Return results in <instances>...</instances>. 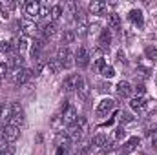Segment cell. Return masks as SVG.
Listing matches in <instances>:
<instances>
[{"label":"cell","mask_w":157,"mask_h":155,"mask_svg":"<svg viewBox=\"0 0 157 155\" xmlns=\"http://www.w3.org/2000/svg\"><path fill=\"white\" fill-rule=\"evenodd\" d=\"M86 130H88V122H86V119H84V117H78L75 124L68 126V131H66V133H68V137H70L71 141L77 142L78 139L86 133Z\"/></svg>","instance_id":"cell-1"},{"label":"cell","mask_w":157,"mask_h":155,"mask_svg":"<svg viewBox=\"0 0 157 155\" xmlns=\"http://www.w3.org/2000/svg\"><path fill=\"white\" fill-rule=\"evenodd\" d=\"M57 60H59V64H60L64 70H70V68L75 64V55H73L66 46H62V47H59V51H57Z\"/></svg>","instance_id":"cell-2"},{"label":"cell","mask_w":157,"mask_h":155,"mask_svg":"<svg viewBox=\"0 0 157 155\" xmlns=\"http://www.w3.org/2000/svg\"><path fill=\"white\" fill-rule=\"evenodd\" d=\"M7 124L15 126V128H18V130H20V126L24 124V110H22V106H20L18 102H11V119H9Z\"/></svg>","instance_id":"cell-3"},{"label":"cell","mask_w":157,"mask_h":155,"mask_svg":"<svg viewBox=\"0 0 157 155\" xmlns=\"http://www.w3.org/2000/svg\"><path fill=\"white\" fill-rule=\"evenodd\" d=\"M0 137L6 141V142H15L18 137H20V130L18 128H15V126H11V124H4L2 126V130H0Z\"/></svg>","instance_id":"cell-4"},{"label":"cell","mask_w":157,"mask_h":155,"mask_svg":"<svg viewBox=\"0 0 157 155\" xmlns=\"http://www.w3.org/2000/svg\"><path fill=\"white\" fill-rule=\"evenodd\" d=\"M62 122L64 124H68V126H71V124H75L77 122V110L73 108V106H70L66 100H64V104H62Z\"/></svg>","instance_id":"cell-5"},{"label":"cell","mask_w":157,"mask_h":155,"mask_svg":"<svg viewBox=\"0 0 157 155\" xmlns=\"http://www.w3.org/2000/svg\"><path fill=\"white\" fill-rule=\"evenodd\" d=\"M31 75H33V71H31V70L22 68V70H18V71H13V73H11V80H13V84L22 86V84H26V82L31 78Z\"/></svg>","instance_id":"cell-6"},{"label":"cell","mask_w":157,"mask_h":155,"mask_svg":"<svg viewBox=\"0 0 157 155\" xmlns=\"http://www.w3.org/2000/svg\"><path fill=\"white\" fill-rule=\"evenodd\" d=\"M24 15H26V18H28V20H31V22H33V20L40 15V4H39V2H35V0L26 2V4H24Z\"/></svg>","instance_id":"cell-7"},{"label":"cell","mask_w":157,"mask_h":155,"mask_svg":"<svg viewBox=\"0 0 157 155\" xmlns=\"http://www.w3.org/2000/svg\"><path fill=\"white\" fill-rule=\"evenodd\" d=\"M113 108H115V100H113V99H102V100L97 104L95 113H97L99 117H104V115H108Z\"/></svg>","instance_id":"cell-8"},{"label":"cell","mask_w":157,"mask_h":155,"mask_svg":"<svg viewBox=\"0 0 157 155\" xmlns=\"http://www.w3.org/2000/svg\"><path fill=\"white\" fill-rule=\"evenodd\" d=\"M112 46V31L108 28H104L99 35V42H97V47H101L102 51H108Z\"/></svg>","instance_id":"cell-9"},{"label":"cell","mask_w":157,"mask_h":155,"mask_svg":"<svg viewBox=\"0 0 157 155\" xmlns=\"http://www.w3.org/2000/svg\"><path fill=\"white\" fill-rule=\"evenodd\" d=\"M75 64L78 68H88V64H90V53L84 46H80L75 53Z\"/></svg>","instance_id":"cell-10"},{"label":"cell","mask_w":157,"mask_h":155,"mask_svg":"<svg viewBox=\"0 0 157 155\" xmlns=\"http://www.w3.org/2000/svg\"><path fill=\"white\" fill-rule=\"evenodd\" d=\"M78 78H80V75H70V77H66V80L62 82V89H64L66 93H71V91H77Z\"/></svg>","instance_id":"cell-11"},{"label":"cell","mask_w":157,"mask_h":155,"mask_svg":"<svg viewBox=\"0 0 157 155\" xmlns=\"http://www.w3.org/2000/svg\"><path fill=\"white\" fill-rule=\"evenodd\" d=\"M139 142H141V139H139V137H132V139H128V141H126V142L122 144L121 155H128V153H132L133 150H137Z\"/></svg>","instance_id":"cell-12"},{"label":"cell","mask_w":157,"mask_h":155,"mask_svg":"<svg viewBox=\"0 0 157 155\" xmlns=\"http://www.w3.org/2000/svg\"><path fill=\"white\" fill-rule=\"evenodd\" d=\"M22 66H24L22 55H13V57H9V60H7V70H9V71H18V70H22Z\"/></svg>","instance_id":"cell-13"},{"label":"cell","mask_w":157,"mask_h":155,"mask_svg":"<svg viewBox=\"0 0 157 155\" xmlns=\"http://www.w3.org/2000/svg\"><path fill=\"white\" fill-rule=\"evenodd\" d=\"M115 89H117V95L121 99H130V95H132V86L126 80H121L117 86H115Z\"/></svg>","instance_id":"cell-14"},{"label":"cell","mask_w":157,"mask_h":155,"mask_svg":"<svg viewBox=\"0 0 157 155\" xmlns=\"http://www.w3.org/2000/svg\"><path fill=\"white\" fill-rule=\"evenodd\" d=\"M57 24L55 22H48V24H44L42 26V29H40V33H42V39L44 40H48V39H51V37H55L57 35Z\"/></svg>","instance_id":"cell-15"},{"label":"cell","mask_w":157,"mask_h":155,"mask_svg":"<svg viewBox=\"0 0 157 155\" xmlns=\"http://www.w3.org/2000/svg\"><path fill=\"white\" fill-rule=\"evenodd\" d=\"M44 47H46V40L42 39V37L33 42V46H31V59H33V60H39L40 53H42V49H44Z\"/></svg>","instance_id":"cell-16"},{"label":"cell","mask_w":157,"mask_h":155,"mask_svg":"<svg viewBox=\"0 0 157 155\" xmlns=\"http://www.w3.org/2000/svg\"><path fill=\"white\" fill-rule=\"evenodd\" d=\"M106 9H108V6L104 4V2H99V0H93L91 4H90V13L91 15H106Z\"/></svg>","instance_id":"cell-17"},{"label":"cell","mask_w":157,"mask_h":155,"mask_svg":"<svg viewBox=\"0 0 157 155\" xmlns=\"http://www.w3.org/2000/svg\"><path fill=\"white\" fill-rule=\"evenodd\" d=\"M130 108H132L133 112H137V113L144 112V110H146V99H144V97H133V99L130 100Z\"/></svg>","instance_id":"cell-18"},{"label":"cell","mask_w":157,"mask_h":155,"mask_svg":"<svg viewBox=\"0 0 157 155\" xmlns=\"http://www.w3.org/2000/svg\"><path fill=\"white\" fill-rule=\"evenodd\" d=\"M77 95H78V99H80V100H86V99H88V95H90V86H88V82L84 80V77L78 78Z\"/></svg>","instance_id":"cell-19"},{"label":"cell","mask_w":157,"mask_h":155,"mask_svg":"<svg viewBox=\"0 0 157 155\" xmlns=\"http://www.w3.org/2000/svg\"><path fill=\"white\" fill-rule=\"evenodd\" d=\"M128 18H130L135 26H139V28H143V24H144V17H143V11H141V9H132V11L128 13Z\"/></svg>","instance_id":"cell-20"},{"label":"cell","mask_w":157,"mask_h":155,"mask_svg":"<svg viewBox=\"0 0 157 155\" xmlns=\"http://www.w3.org/2000/svg\"><path fill=\"white\" fill-rule=\"evenodd\" d=\"M106 17H108V29H110V31L121 28V17H119L117 13H108Z\"/></svg>","instance_id":"cell-21"},{"label":"cell","mask_w":157,"mask_h":155,"mask_svg":"<svg viewBox=\"0 0 157 155\" xmlns=\"http://www.w3.org/2000/svg\"><path fill=\"white\" fill-rule=\"evenodd\" d=\"M20 28L24 29V35H35L37 33V24L31 22V20H22L20 22Z\"/></svg>","instance_id":"cell-22"},{"label":"cell","mask_w":157,"mask_h":155,"mask_svg":"<svg viewBox=\"0 0 157 155\" xmlns=\"http://www.w3.org/2000/svg\"><path fill=\"white\" fill-rule=\"evenodd\" d=\"M62 13H64V7L62 6H51V13H49V17H51V22H57L60 17H62Z\"/></svg>","instance_id":"cell-23"},{"label":"cell","mask_w":157,"mask_h":155,"mask_svg":"<svg viewBox=\"0 0 157 155\" xmlns=\"http://www.w3.org/2000/svg\"><path fill=\"white\" fill-rule=\"evenodd\" d=\"M75 39H77V33L73 29H64V33H62V44H73Z\"/></svg>","instance_id":"cell-24"},{"label":"cell","mask_w":157,"mask_h":155,"mask_svg":"<svg viewBox=\"0 0 157 155\" xmlns=\"http://www.w3.org/2000/svg\"><path fill=\"white\" fill-rule=\"evenodd\" d=\"M0 47H2V51H4V53H7V55H11V57H13V53L17 51V47H15V42H13V40H4Z\"/></svg>","instance_id":"cell-25"},{"label":"cell","mask_w":157,"mask_h":155,"mask_svg":"<svg viewBox=\"0 0 157 155\" xmlns=\"http://www.w3.org/2000/svg\"><path fill=\"white\" fill-rule=\"evenodd\" d=\"M48 70H49V73H59V71L62 70V66L59 64L57 59H49V60H48Z\"/></svg>","instance_id":"cell-26"},{"label":"cell","mask_w":157,"mask_h":155,"mask_svg":"<svg viewBox=\"0 0 157 155\" xmlns=\"http://www.w3.org/2000/svg\"><path fill=\"white\" fill-rule=\"evenodd\" d=\"M106 141H108L106 135H104V133H99V135H95V137L90 141V144H91V146H104Z\"/></svg>","instance_id":"cell-27"},{"label":"cell","mask_w":157,"mask_h":155,"mask_svg":"<svg viewBox=\"0 0 157 155\" xmlns=\"http://www.w3.org/2000/svg\"><path fill=\"white\" fill-rule=\"evenodd\" d=\"M144 55H146V59L155 60L157 59V47L155 46H146V47H144Z\"/></svg>","instance_id":"cell-28"},{"label":"cell","mask_w":157,"mask_h":155,"mask_svg":"<svg viewBox=\"0 0 157 155\" xmlns=\"http://www.w3.org/2000/svg\"><path fill=\"white\" fill-rule=\"evenodd\" d=\"M115 148H117V146H115V141H106V142H104V146L101 148V153H104V155L112 153Z\"/></svg>","instance_id":"cell-29"},{"label":"cell","mask_w":157,"mask_h":155,"mask_svg":"<svg viewBox=\"0 0 157 155\" xmlns=\"http://www.w3.org/2000/svg\"><path fill=\"white\" fill-rule=\"evenodd\" d=\"M15 47H17V51H24L26 47H28V39L26 37H20V39H15Z\"/></svg>","instance_id":"cell-30"},{"label":"cell","mask_w":157,"mask_h":155,"mask_svg":"<svg viewBox=\"0 0 157 155\" xmlns=\"http://www.w3.org/2000/svg\"><path fill=\"white\" fill-rule=\"evenodd\" d=\"M101 75L104 78H112V77H115V70H113V66H104L102 70H101Z\"/></svg>","instance_id":"cell-31"},{"label":"cell","mask_w":157,"mask_h":155,"mask_svg":"<svg viewBox=\"0 0 157 155\" xmlns=\"http://www.w3.org/2000/svg\"><path fill=\"white\" fill-rule=\"evenodd\" d=\"M37 64H35V70H33V75H40V71L44 70V66H48V62L44 60V57H40L39 60H35Z\"/></svg>","instance_id":"cell-32"},{"label":"cell","mask_w":157,"mask_h":155,"mask_svg":"<svg viewBox=\"0 0 157 155\" xmlns=\"http://www.w3.org/2000/svg\"><path fill=\"white\" fill-rule=\"evenodd\" d=\"M90 148H91V144H90V142H82V144L77 148V153L78 155H88V153H90Z\"/></svg>","instance_id":"cell-33"},{"label":"cell","mask_w":157,"mask_h":155,"mask_svg":"<svg viewBox=\"0 0 157 155\" xmlns=\"http://www.w3.org/2000/svg\"><path fill=\"white\" fill-rule=\"evenodd\" d=\"M110 82H104V80H101V82H97V89L101 91V93H106V91H110Z\"/></svg>","instance_id":"cell-34"},{"label":"cell","mask_w":157,"mask_h":155,"mask_svg":"<svg viewBox=\"0 0 157 155\" xmlns=\"http://www.w3.org/2000/svg\"><path fill=\"white\" fill-rule=\"evenodd\" d=\"M49 13H51V7L46 4V6H40V15L39 17H42V18H48L49 17Z\"/></svg>","instance_id":"cell-35"},{"label":"cell","mask_w":157,"mask_h":155,"mask_svg":"<svg viewBox=\"0 0 157 155\" xmlns=\"http://www.w3.org/2000/svg\"><path fill=\"white\" fill-rule=\"evenodd\" d=\"M104 66H106V60H104V59H95V64H93V68H95L99 73H101V70H102Z\"/></svg>","instance_id":"cell-36"},{"label":"cell","mask_w":157,"mask_h":155,"mask_svg":"<svg viewBox=\"0 0 157 155\" xmlns=\"http://www.w3.org/2000/svg\"><path fill=\"white\" fill-rule=\"evenodd\" d=\"M119 119H121V122H132V120H133L132 113H128V112H122V113L119 115Z\"/></svg>","instance_id":"cell-37"},{"label":"cell","mask_w":157,"mask_h":155,"mask_svg":"<svg viewBox=\"0 0 157 155\" xmlns=\"http://www.w3.org/2000/svg\"><path fill=\"white\" fill-rule=\"evenodd\" d=\"M124 135H126L124 128H122V126H119L117 130H115V141H119V139H124Z\"/></svg>","instance_id":"cell-38"},{"label":"cell","mask_w":157,"mask_h":155,"mask_svg":"<svg viewBox=\"0 0 157 155\" xmlns=\"http://www.w3.org/2000/svg\"><path fill=\"white\" fill-rule=\"evenodd\" d=\"M7 71H9V70H7V64H6V62H0V78L6 77Z\"/></svg>","instance_id":"cell-39"},{"label":"cell","mask_w":157,"mask_h":155,"mask_svg":"<svg viewBox=\"0 0 157 155\" xmlns=\"http://www.w3.org/2000/svg\"><path fill=\"white\" fill-rule=\"evenodd\" d=\"M135 91H137V97H143L144 91H146V89H144V84H137V86H135Z\"/></svg>","instance_id":"cell-40"},{"label":"cell","mask_w":157,"mask_h":155,"mask_svg":"<svg viewBox=\"0 0 157 155\" xmlns=\"http://www.w3.org/2000/svg\"><path fill=\"white\" fill-rule=\"evenodd\" d=\"M117 62L126 64V55H124V51H117Z\"/></svg>","instance_id":"cell-41"},{"label":"cell","mask_w":157,"mask_h":155,"mask_svg":"<svg viewBox=\"0 0 157 155\" xmlns=\"http://www.w3.org/2000/svg\"><path fill=\"white\" fill-rule=\"evenodd\" d=\"M152 146H154V148H157V131L152 135Z\"/></svg>","instance_id":"cell-42"},{"label":"cell","mask_w":157,"mask_h":155,"mask_svg":"<svg viewBox=\"0 0 157 155\" xmlns=\"http://www.w3.org/2000/svg\"><path fill=\"white\" fill-rule=\"evenodd\" d=\"M155 82H157V75H155Z\"/></svg>","instance_id":"cell-43"},{"label":"cell","mask_w":157,"mask_h":155,"mask_svg":"<svg viewBox=\"0 0 157 155\" xmlns=\"http://www.w3.org/2000/svg\"><path fill=\"white\" fill-rule=\"evenodd\" d=\"M0 46H2V42H0Z\"/></svg>","instance_id":"cell-44"}]
</instances>
